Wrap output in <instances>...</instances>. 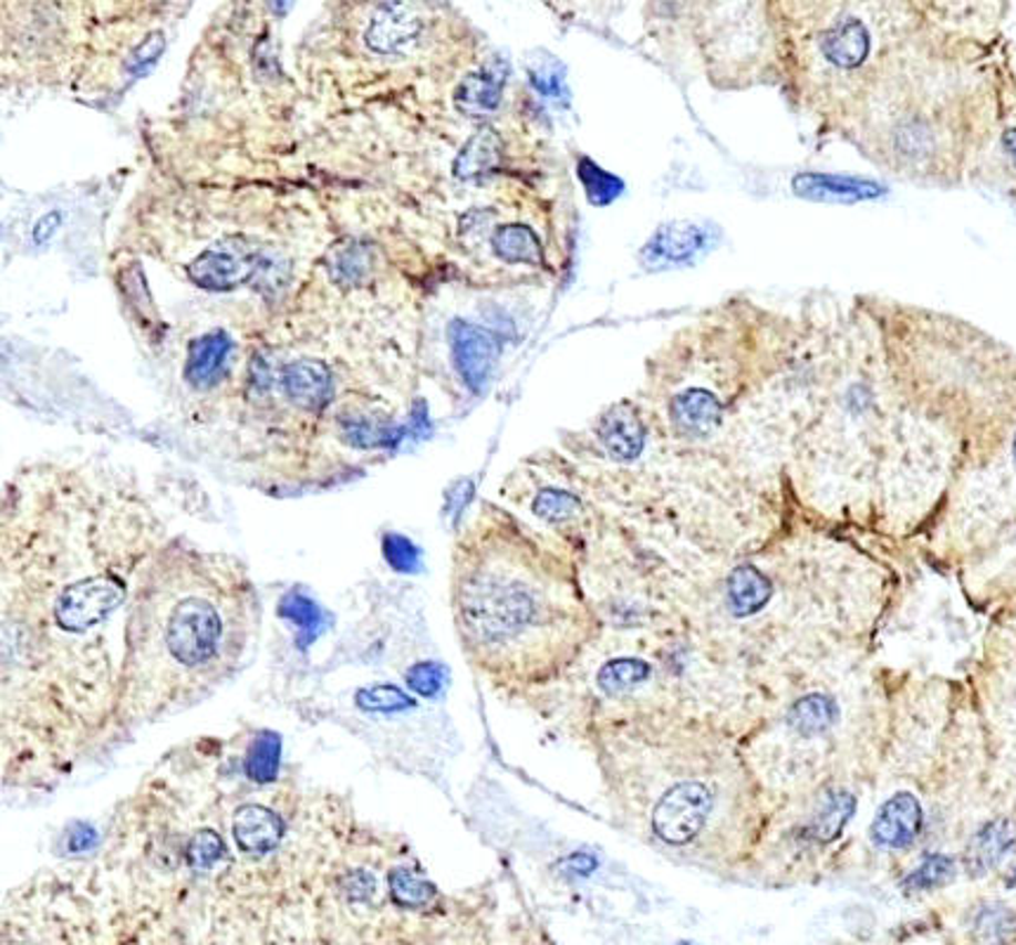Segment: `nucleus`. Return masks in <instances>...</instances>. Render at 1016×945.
<instances>
[{
	"label": "nucleus",
	"mask_w": 1016,
	"mask_h": 945,
	"mask_svg": "<svg viewBox=\"0 0 1016 945\" xmlns=\"http://www.w3.org/2000/svg\"><path fill=\"white\" fill-rule=\"evenodd\" d=\"M499 135L495 131H480L473 135L466 147L459 152L457 164H454V170L462 178H473V175H480L485 170L493 168L499 159Z\"/></svg>",
	"instance_id": "aec40b11"
},
{
	"label": "nucleus",
	"mask_w": 1016,
	"mask_h": 945,
	"mask_svg": "<svg viewBox=\"0 0 1016 945\" xmlns=\"http://www.w3.org/2000/svg\"><path fill=\"white\" fill-rule=\"evenodd\" d=\"M1014 457H1016V443H1014Z\"/></svg>",
	"instance_id": "f704fd0d"
},
{
	"label": "nucleus",
	"mask_w": 1016,
	"mask_h": 945,
	"mask_svg": "<svg viewBox=\"0 0 1016 945\" xmlns=\"http://www.w3.org/2000/svg\"><path fill=\"white\" fill-rule=\"evenodd\" d=\"M366 270V256L362 251H348L345 258H343V266H341V272L350 279H357L362 272Z\"/></svg>",
	"instance_id": "473e14b6"
},
{
	"label": "nucleus",
	"mask_w": 1016,
	"mask_h": 945,
	"mask_svg": "<svg viewBox=\"0 0 1016 945\" xmlns=\"http://www.w3.org/2000/svg\"><path fill=\"white\" fill-rule=\"evenodd\" d=\"M60 225H62L60 211H50V214H45V216L37 222V227H33V232H31L33 243H39V247H43V243H48V241L52 239V235L58 232V227H60Z\"/></svg>",
	"instance_id": "7c9ffc66"
},
{
	"label": "nucleus",
	"mask_w": 1016,
	"mask_h": 945,
	"mask_svg": "<svg viewBox=\"0 0 1016 945\" xmlns=\"http://www.w3.org/2000/svg\"><path fill=\"white\" fill-rule=\"evenodd\" d=\"M284 388L296 405L314 409L324 405L331 395V374L322 362H291L284 370Z\"/></svg>",
	"instance_id": "ddd939ff"
},
{
	"label": "nucleus",
	"mask_w": 1016,
	"mask_h": 945,
	"mask_svg": "<svg viewBox=\"0 0 1016 945\" xmlns=\"http://www.w3.org/2000/svg\"><path fill=\"white\" fill-rule=\"evenodd\" d=\"M563 865H568L577 874H587V872H591L595 868V861L589 859V855H584V853H577V855H572V859H566Z\"/></svg>",
	"instance_id": "72a5a7b5"
},
{
	"label": "nucleus",
	"mask_w": 1016,
	"mask_h": 945,
	"mask_svg": "<svg viewBox=\"0 0 1016 945\" xmlns=\"http://www.w3.org/2000/svg\"><path fill=\"white\" fill-rule=\"evenodd\" d=\"M705 237L697 227H664L651 241V253L660 262H681L703 249Z\"/></svg>",
	"instance_id": "f3484780"
},
{
	"label": "nucleus",
	"mask_w": 1016,
	"mask_h": 945,
	"mask_svg": "<svg viewBox=\"0 0 1016 945\" xmlns=\"http://www.w3.org/2000/svg\"><path fill=\"white\" fill-rule=\"evenodd\" d=\"M372 697H374V703H376V705H374L376 709H400V707L412 705L407 695H402L397 688H388V686H385V688H376V690L372 693Z\"/></svg>",
	"instance_id": "2f4dec72"
},
{
	"label": "nucleus",
	"mask_w": 1016,
	"mask_h": 945,
	"mask_svg": "<svg viewBox=\"0 0 1016 945\" xmlns=\"http://www.w3.org/2000/svg\"><path fill=\"white\" fill-rule=\"evenodd\" d=\"M856 813V799L844 790H834L822 799L820 809L811 822V834L818 842H832L842 834L844 825Z\"/></svg>",
	"instance_id": "dca6fc26"
},
{
	"label": "nucleus",
	"mask_w": 1016,
	"mask_h": 945,
	"mask_svg": "<svg viewBox=\"0 0 1016 945\" xmlns=\"http://www.w3.org/2000/svg\"><path fill=\"white\" fill-rule=\"evenodd\" d=\"M535 516L547 522H566L580 513V499L566 492V489H545L532 503Z\"/></svg>",
	"instance_id": "393cba45"
},
{
	"label": "nucleus",
	"mask_w": 1016,
	"mask_h": 945,
	"mask_svg": "<svg viewBox=\"0 0 1016 945\" xmlns=\"http://www.w3.org/2000/svg\"><path fill=\"white\" fill-rule=\"evenodd\" d=\"M797 191L816 199L837 197V199H868L878 195V187L861 180L832 178V175H804L797 180Z\"/></svg>",
	"instance_id": "6ab92c4d"
},
{
	"label": "nucleus",
	"mask_w": 1016,
	"mask_h": 945,
	"mask_svg": "<svg viewBox=\"0 0 1016 945\" xmlns=\"http://www.w3.org/2000/svg\"><path fill=\"white\" fill-rule=\"evenodd\" d=\"M563 586L525 553H464L454 572V617L468 657L497 676L547 669L563 636Z\"/></svg>",
	"instance_id": "f03ea898"
},
{
	"label": "nucleus",
	"mask_w": 1016,
	"mask_h": 945,
	"mask_svg": "<svg viewBox=\"0 0 1016 945\" xmlns=\"http://www.w3.org/2000/svg\"><path fill=\"white\" fill-rule=\"evenodd\" d=\"M260 605L249 577L220 555L159 553L139 589L118 705V740L206 697L239 672Z\"/></svg>",
	"instance_id": "f257e3e1"
},
{
	"label": "nucleus",
	"mask_w": 1016,
	"mask_h": 945,
	"mask_svg": "<svg viewBox=\"0 0 1016 945\" xmlns=\"http://www.w3.org/2000/svg\"><path fill=\"white\" fill-rule=\"evenodd\" d=\"M712 807L714 797L705 782H676L655 803L651 816L653 832L664 844L686 847L705 832Z\"/></svg>",
	"instance_id": "20e7f679"
},
{
	"label": "nucleus",
	"mask_w": 1016,
	"mask_h": 945,
	"mask_svg": "<svg viewBox=\"0 0 1016 945\" xmlns=\"http://www.w3.org/2000/svg\"><path fill=\"white\" fill-rule=\"evenodd\" d=\"M443 669L437 664H416V667L407 674V684L426 697L435 695L443 688Z\"/></svg>",
	"instance_id": "c85d7f7f"
},
{
	"label": "nucleus",
	"mask_w": 1016,
	"mask_h": 945,
	"mask_svg": "<svg viewBox=\"0 0 1016 945\" xmlns=\"http://www.w3.org/2000/svg\"><path fill=\"white\" fill-rule=\"evenodd\" d=\"M953 878H955V861L951 859V855L932 853V855H926L917 870L908 874L903 886L908 891H930V889L948 884Z\"/></svg>",
	"instance_id": "b1692460"
},
{
	"label": "nucleus",
	"mask_w": 1016,
	"mask_h": 945,
	"mask_svg": "<svg viewBox=\"0 0 1016 945\" xmlns=\"http://www.w3.org/2000/svg\"><path fill=\"white\" fill-rule=\"evenodd\" d=\"M922 828L920 801L901 792L891 797L872 822V842L882 849H905L917 839Z\"/></svg>",
	"instance_id": "0eeeda50"
},
{
	"label": "nucleus",
	"mask_w": 1016,
	"mask_h": 945,
	"mask_svg": "<svg viewBox=\"0 0 1016 945\" xmlns=\"http://www.w3.org/2000/svg\"><path fill=\"white\" fill-rule=\"evenodd\" d=\"M974 930L981 943L1009 945L1016 938V915L1003 905H986L978 910Z\"/></svg>",
	"instance_id": "5701e85b"
},
{
	"label": "nucleus",
	"mask_w": 1016,
	"mask_h": 945,
	"mask_svg": "<svg viewBox=\"0 0 1016 945\" xmlns=\"http://www.w3.org/2000/svg\"><path fill=\"white\" fill-rule=\"evenodd\" d=\"M260 266V251L247 247L241 239H232L220 243V247L206 249L189 266V279L206 289H232L249 282Z\"/></svg>",
	"instance_id": "39448f33"
},
{
	"label": "nucleus",
	"mask_w": 1016,
	"mask_h": 945,
	"mask_svg": "<svg viewBox=\"0 0 1016 945\" xmlns=\"http://www.w3.org/2000/svg\"><path fill=\"white\" fill-rule=\"evenodd\" d=\"M506 936H499L493 930H476V926H447L443 934H437L435 938L422 943V945H525L522 941H504Z\"/></svg>",
	"instance_id": "a878e982"
},
{
	"label": "nucleus",
	"mask_w": 1016,
	"mask_h": 945,
	"mask_svg": "<svg viewBox=\"0 0 1016 945\" xmlns=\"http://www.w3.org/2000/svg\"><path fill=\"white\" fill-rule=\"evenodd\" d=\"M599 440L615 461H634L645 447V428L641 418L624 405L612 407L601 416Z\"/></svg>",
	"instance_id": "9d476101"
},
{
	"label": "nucleus",
	"mask_w": 1016,
	"mask_h": 945,
	"mask_svg": "<svg viewBox=\"0 0 1016 945\" xmlns=\"http://www.w3.org/2000/svg\"><path fill=\"white\" fill-rule=\"evenodd\" d=\"M837 721V705L826 695H806L790 709V724L801 735H820Z\"/></svg>",
	"instance_id": "a211bd4d"
},
{
	"label": "nucleus",
	"mask_w": 1016,
	"mask_h": 945,
	"mask_svg": "<svg viewBox=\"0 0 1016 945\" xmlns=\"http://www.w3.org/2000/svg\"><path fill=\"white\" fill-rule=\"evenodd\" d=\"M162 50H164V39L162 37H152L147 39L143 45H139L135 50V55L131 60V69L133 72H145V69L162 55Z\"/></svg>",
	"instance_id": "c756f323"
},
{
	"label": "nucleus",
	"mask_w": 1016,
	"mask_h": 945,
	"mask_svg": "<svg viewBox=\"0 0 1016 945\" xmlns=\"http://www.w3.org/2000/svg\"><path fill=\"white\" fill-rule=\"evenodd\" d=\"M383 553L397 572H414L418 568V551L407 537H400V534L385 537Z\"/></svg>",
	"instance_id": "cd10ccee"
},
{
	"label": "nucleus",
	"mask_w": 1016,
	"mask_h": 945,
	"mask_svg": "<svg viewBox=\"0 0 1016 945\" xmlns=\"http://www.w3.org/2000/svg\"><path fill=\"white\" fill-rule=\"evenodd\" d=\"M495 251L508 262H541L539 239L530 227L525 225H506L495 232Z\"/></svg>",
	"instance_id": "412c9836"
},
{
	"label": "nucleus",
	"mask_w": 1016,
	"mask_h": 945,
	"mask_svg": "<svg viewBox=\"0 0 1016 945\" xmlns=\"http://www.w3.org/2000/svg\"><path fill=\"white\" fill-rule=\"evenodd\" d=\"M504 72L495 66H485L478 74H470L462 81L457 91V107L470 118H485L495 114L504 91Z\"/></svg>",
	"instance_id": "4468645a"
},
{
	"label": "nucleus",
	"mask_w": 1016,
	"mask_h": 945,
	"mask_svg": "<svg viewBox=\"0 0 1016 945\" xmlns=\"http://www.w3.org/2000/svg\"><path fill=\"white\" fill-rule=\"evenodd\" d=\"M724 405L714 393L705 388H691L672 402V424L681 435L707 437L719 428Z\"/></svg>",
	"instance_id": "1a4fd4ad"
},
{
	"label": "nucleus",
	"mask_w": 1016,
	"mask_h": 945,
	"mask_svg": "<svg viewBox=\"0 0 1016 945\" xmlns=\"http://www.w3.org/2000/svg\"><path fill=\"white\" fill-rule=\"evenodd\" d=\"M826 10L828 17L811 37L813 60L828 76H849L870 58L874 48L872 27L858 14L861 8L837 6Z\"/></svg>",
	"instance_id": "7ed1b4c3"
},
{
	"label": "nucleus",
	"mask_w": 1016,
	"mask_h": 945,
	"mask_svg": "<svg viewBox=\"0 0 1016 945\" xmlns=\"http://www.w3.org/2000/svg\"><path fill=\"white\" fill-rule=\"evenodd\" d=\"M449 343L457 372L473 393H480L499 357V343L487 329L470 322H454L449 329Z\"/></svg>",
	"instance_id": "423d86ee"
},
{
	"label": "nucleus",
	"mask_w": 1016,
	"mask_h": 945,
	"mask_svg": "<svg viewBox=\"0 0 1016 945\" xmlns=\"http://www.w3.org/2000/svg\"><path fill=\"white\" fill-rule=\"evenodd\" d=\"M1016 844V830L1009 820L997 818L981 828L965 851V870L972 878L986 874Z\"/></svg>",
	"instance_id": "f8f14e48"
},
{
	"label": "nucleus",
	"mask_w": 1016,
	"mask_h": 945,
	"mask_svg": "<svg viewBox=\"0 0 1016 945\" xmlns=\"http://www.w3.org/2000/svg\"><path fill=\"white\" fill-rule=\"evenodd\" d=\"M582 180L587 183L589 197L595 204L612 201V197H615L618 191L622 189V183L618 178H612V175H608L605 170H601L599 166L591 164V162H582Z\"/></svg>",
	"instance_id": "bb28decb"
},
{
	"label": "nucleus",
	"mask_w": 1016,
	"mask_h": 945,
	"mask_svg": "<svg viewBox=\"0 0 1016 945\" xmlns=\"http://www.w3.org/2000/svg\"><path fill=\"white\" fill-rule=\"evenodd\" d=\"M232 353V341L222 331H211L189 345L185 362V378L189 386L208 388L218 381L222 366Z\"/></svg>",
	"instance_id": "9b49d317"
},
{
	"label": "nucleus",
	"mask_w": 1016,
	"mask_h": 945,
	"mask_svg": "<svg viewBox=\"0 0 1016 945\" xmlns=\"http://www.w3.org/2000/svg\"><path fill=\"white\" fill-rule=\"evenodd\" d=\"M647 676H651V667H647V662L634 660V657H620V660L608 662L601 669L599 686L605 693L618 695V693H626V690L645 684Z\"/></svg>",
	"instance_id": "4be33fe9"
},
{
	"label": "nucleus",
	"mask_w": 1016,
	"mask_h": 945,
	"mask_svg": "<svg viewBox=\"0 0 1016 945\" xmlns=\"http://www.w3.org/2000/svg\"><path fill=\"white\" fill-rule=\"evenodd\" d=\"M422 17L412 6H381L376 8L374 20L366 29V43L376 52H405L422 37Z\"/></svg>",
	"instance_id": "6e6552de"
},
{
	"label": "nucleus",
	"mask_w": 1016,
	"mask_h": 945,
	"mask_svg": "<svg viewBox=\"0 0 1016 945\" xmlns=\"http://www.w3.org/2000/svg\"><path fill=\"white\" fill-rule=\"evenodd\" d=\"M774 586H770L768 577L751 565H743L733 570L726 580V603L733 615L749 617L759 612L768 601Z\"/></svg>",
	"instance_id": "2eb2a0df"
}]
</instances>
